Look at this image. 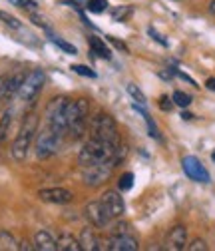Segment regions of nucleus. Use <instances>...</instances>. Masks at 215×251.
Masks as SVG:
<instances>
[{"mask_svg":"<svg viewBox=\"0 0 215 251\" xmlns=\"http://www.w3.org/2000/svg\"><path fill=\"white\" fill-rule=\"evenodd\" d=\"M121 144H110V142H104L100 138H94L92 136L80 150L78 153V162L80 166H90V164H98V162H114L118 166V150H119Z\"/></svg>","mask_w":215,"mask_h":251,"instance_id":"1","label":"nucleus"},{"mask_svg":"<svg viewBox=\"0 0 215 251\" xmlns=\"http://www.w3.org/2000/svg\"><path fill=\"white\" fill-rule=\"evenodd\" d=\"M36 132H38V116L36 114H28L24 118L22 126H20V130H18L14 142H12V150H10L12 158L18 164H22L28 158V151H30V148H32Z\"/></svg>","mask_w":215,"mask_h":251,"instance_id":"2","label":"nucleus"},{"mask_svg":"<svg viewBox=\"0 0 215 251\" xmlns=\"http://www.w3.org/2000/svg\"><path fill=\"white\" fill-rule=\"evenodd\" d=\"M68 104L70 98L66 96H56L46 104V128L58 136L68 134Z\"/></svg>","mask_w":215,"mask_h":251,"instance_id":"3","label":"nucleus"},{"mask_svg":"<svg viewBox=\"0 0 215 251\" xmlns=\"http://www.w3.org/2000/svg\"><path fill=\"white\" fill-rule=\"evenodd\" d=\"M88 116H90V102L86 98L70 100V104H68V134L74 140H80L86 134Z\"/></svg>","mask_w":215,"mask_h":251,"instance_id":"4","label":"nucleus"},{"mask_svg":"<svg viewBox=\"0 0 215 251\" xmlns=\"http://www.w3.org/2000/svg\"><path fill=\"white\" fill-rule=\"evenodd\" d=\"M60 150H62V136H58L50 128H46L40 134H36V138H34V151H36L38 160H50L52 155H56Z\"/></svg>","mask_w":215,"mask_h":251,"instance_id":"5","label":"nucleus"},{"mask_svg":"<svg viewBox=\"0 0 215 251\" xmlns=\"http://www.w3.org/2000/svg\"><path fill=\"white\" fill-rule=\"evenodd\" d=\"M116 168L118 166L114 162H98V164L84 166L82 168V179L88 187H100L112 177Z\"/></svg>","mask_w":215,"mask_h":251,"instance_id":"6","label":"nucleus"},{"mask_svg":"<svg viewBox=\"0 0 215 251\" xmlns=\"http://www.w3.org/2000/svg\"><path fill=\"white\" fill-rule=\"evenodd\" d=\"M92 136L100 138L110 144H119V132H118V124L110 114H98L92 120Z\"/></svg>","mask_w":215,"mask_h":251,"instance_id":"7","label":"nucleus"},{"mask_svg":"<svg viewBox=\"0 0 215 251\" xmlns=\"http://www.w3.org/2000/svg\"><path fill=\"white\" fill-rule=\"evenodd\" d=\"M46 84V74L44 70H32V72H28L22 86H20V92H18V98L22 102H34L38 98V94L42 92Z\"/></svg>","mask_w":215,"mask_h":251,"instance_id":"8","label":"nucleus"},{"mask_svg":"<svg viewBox=\"0 0 215 251\" xmlns=\"http://www.w3.org/2000/svg\"><path fill=\"white\" fill-rule=\"evenodd\" d=\"M100 203H102V209H104V213L108 215L110 222H114V219H119L121 215L126 213V203H124V198L119 196V192L108 190V192L100 198Z\"/></svg>","mask_w":215,"mask_h":251,"instance_id":"9","label":"nucleus"},{"mask_svg":"<svg viewBox=\"0 0 215 251\" xmlns=\"http://www.w3.org/2000/svg\"><path fill=\"white\" fill-rule=\"evenodd\" d=\"M181 168L186 172V176L197 183H209L211 181V176L207 172V168L199 162V158L195 155H186V158L181 160Z\"/></svg>","mask_w":215,"mask_h":251,"instance_id":"10","label":"nucleus"},{"mask_svg":"<svg viewBox=\"0 0 215 251\" xmlns=\"http://www.w3.org/2000/svg\"><path fill=\"white\" fill-rule=\"evenodd\" d=\"M38 198L46 203H54V205H68L74 200V194L66 187H46V190L38 192Z\"/></svg>","mask_w":215,"mask_h":251,"instance_id":"11","label":"nucleus"},{"mask_svg":"<svg viewBox=\"0 0 215 251\" xmlns=\"http://www.w3.org/2000/svg\"><path fill=\"white\" fill-rule=\"evenodd\" d=\"M108 249L110 251H138L140 243L130 233H114L108 239Z\"/></svg>","mask_w":215,"mask_h":251,"instance_id":"12","label":"nucleus"},{"mask_svg":"<svg viewBox=\"0 0 215 251\" xmlns=\"http://www.w3.org/2000/svg\"><path fill=\"white\" fill-rule=\"evenodd\" d=\"M188 247V229L186 226H173L166 237V249L169 251H181Z\"/></svg>","mask_w":215,"mask_h":251,"instance_id":"13","label":"nucleus"},{"mask_svg":"<svg viewBox=\"0 0 215 251\" xmlns=\"http://www.w3.org/2000/svg\"><path fill=\"white\" fill-rule=\"evenodd\" d=\"M86 217L90 219V224L94 226V227H106V226L110 224L108 215H106L104 209H102L100 200H98V201H88V203H86Z\"/></svg>","mask_w":215,"mask_h":251,"instance_id":"14","label":"nucleus"},{"mask_svg":"<svg viewBox=\"0 0 215 251\" xmlns=\"http://www.w3.org/2000/svg\"><path fill=\"white\" fill-rule=\"evenodd\" d=\"M78 239H80V245H82L84 251H98V249H102V241H100L98 233L92 229V227L82 229Z\"/></svg>","mask_w":215,"mask_h":251,"instance_id":"15","label":"nucleus"},{"mask_svg":"<svg viewBox=\"0 0 215 251\" xmlns=\"http://www.w3.org/2000/svg\"><path fill=\"white\" fill-rule=\"evenodd\" d=\"M34 245L40 251H58V241L52 237L50 231L46 229H38L34 235Z\"/></svg>","mask_w":215,"mask_h":251,"instance_id":"16","label":"nucleus"},{"mask_svg":"<svg viewBox=\"0 0 215 251\" xmlns=\"http://www.w3.org/2000/svg\"><path fill=\"white\" fill-rule=\"evenodd\" d=\"M26 74H28V72H16V74L8 76V82H6V96H4V100H12L14 96H18L20 86H22Z\"/></svg>","mask_w":215,"mask_h":251,"instance_id":"17","label":"nucleus"},{"mask_svg":"<svg viewBox=\"0 0 215 251\" xmlns=\"http://www.w3.org/2000/svg\"><path fill=\"white\" fill-rule=\"evenodd\" d=\"M88 44H90V52H92V54H96L98 58H104V60H110L112 52H110V48L106 46V42H104L102 38L90 36V38H88Z\"/></svg>","mask_w":215,"mask_h":251,"instance_id":"18","label":"nucleus"},{"mask_svg":"<svg viewBox=\"0 0 215 251\" xmlns=\"http://www.w3.org/2000/svg\"><path fill=\"white\" fill-rule=\"evenodd\" d=\"M56 241H58V251H82L80 239H76L72 233H62Z\"/></svg>","mask_w":215,"mask_h":251,"instance_id":"19","label":"nucleus"},{"mask_svg":"<svg viewBox=\"0 0 215 251\" xmlns=\"http://www.w3.org/2000/svg\"><path fill=\"white\" fill-rule=\"evenodd\" d=\"M12 118H14V112L8 108L2 118H0V146H2L8 138V132H10V126H12Z\"/></svg>","mask_w":215,"mask_h":251,"instance_id":"20","label":"nucleus"},{"mask_svg":"<svg viewBox=\"0 0 215 251\" xmlns=\"http://www.w3.org/2000/svg\"><path fill=\"white\" fill-rule=\"evenodd\" d=\"M20 247V241L6 229H0V249H6V251H16Z\"/></svg>","mask_w":215,"mask_h":251,"instance_id":"21","label":"nucleus"},{"mask_svg":"<svg viewBox=\"0 0 215 251\" xmlns=\"http://www.w3.org/2000/svg\"><path fill=\"white\" fill-rule=\"evenodd\" d=\"M108 0H88V12H92V14H102V12H106L108 10Z\"/></svg>","mask_w":215,"mask_h":251,"instance_id":"22","label":"nucleus"},{"mask_svg":"<svg viewBox=\"0 0 215 251\" xmlns=\"http://www.w3.org/2000/svg\"><path fill=\"white\" fill-rule=\"evenodd\" d=\"M171 100H173V104L179 106V108H188V106L191 104V96H190V94H186V92H181V90H175V92H173Z\"/></svg>","mask_w":215,"mask_h":251,"instance_id":"23","label":"nucleus"},{"mask_svg":"<svg viewBox=\"0 0 215 251\" xmlns=\"http://www.w3.org/2000/svg\"><path fill=\"white\" fill-rule=\"evenodd\" d=\"M134 174L132 172H126V174H121L119 176V181H118V187H119V192H130L132 187H134Z\"/></svg>","mask_w":215,"mask_h":251,"instance_id":"24","label":"nucleus"},{"mask_svg":"<svg viewBox=\"0 0 215 251\" xmlns=\"http://www.w3.org/2000/svg\"><path fill=\"white\" fill-rule=\"evenodd\" d=\"M126 90H128V94H130V96H132V98H134V100H136L140 106H145V104H147L145 94H143V92H142V90H140L136 84H128V88H126Z\"/></svg>","mask_w":215,"mask_h":251,"instance_id":"25","label":"nucleus"},{"mask_svg":"<svg viewBox=\"0 0 215 251\" xmlns=\"http://www.w3.org/2000/svg\"><path fill=\"white\" fill-rule=\"evenodd\" d=\"M132 14V6H116L112 10V20L114 22H124Z\"/></svg>","mask_w":215,"mask_h":251,"instance_id":"26","label":"nucleus"},{"mask_svg":"<svg viewBox=\"0 0 215 251\" xmlns=\"http://www.w3.org/2000/svg\"><path fill=\"white\" fill-rule=\"evenodd\" d=\"M0 20H2L8 28H12V30H20L22 28V22L16 18V16H12V14H8V12H4V10H0Z\"/></svg>","mask_w":215,"mask_h":251,"instance_id":"27","label":"nucleus"},{"mask_svg":"<svg viewBox=\"0 0 215 251\" xmlns=\"http://www.w3.org/2000/svg\"><path fill=\"white\" fill-rule=\"evenodd\" d=\"M10 2L14 4V6H18V8H22V10H26V12H36L38 10V4H36V0H10Z\"/></svg>","mask_w":215,"mask_h":251,"instance_id":"28","label":"nucleus"},{"mask_svg":"<svg viewBox=\"0 0 215 251\" xmlns=\"http://www.w3.org/2000/svg\"><path fill=\"white\" fill-rule=\"evenodd\" d=\"M52 42L60 48V50H64L66 54H70V56H74V54H78V50H76V46H72L70 42H66V40H60V38H56V36H52Z\"/></svg>","mask_w":215,"mask_h":251,"instance_id":"29","label":"nucleus"},{"mask_svg":"<svg viewBox=\"0 0 215 251\" xmlns=\"http://www.w3.org/2000/svg\"><path fill=\"white\" fill-rule=\"evenodd\" d=\"M188 251H207L209 247H207V243L201 239V237H195L193 241H190L188 243V247H186Z\"/></svg>","mask_w":215,"mask_h":251,"instance_id":"30","label":"nucleus"},{"mask_svg":"<svg viewBox=\"0 0 215 251\" xmlns=\"http://www.w3.org/2000/svg\"><path fill=\"white\" fill-rule=\"evenodd\" d=\"M72 70L76 74H80V76H86V78H96V72L92 70V68H88V66H84V64H74Z\"/></svg>","mask_w":215,"mask_h":251,"instance_id":"31","label":"nucleus"},{"mask_svg":"<svg viewBox=\"0 0 215 251\" xmlns=\"http://www.w3.org/2000/svg\"><path fill=\"white\" fill-rule=\"evenodd\" d=\"M6 82H8V74H2L0 76V102L6 96Z\"/></svg>","mask_w":215,"mask_h":251,"instance_id":"32","label":"nucleus"},{"mask_svg":"<svg viewBox=\"0 0 215 251\" xmlns=\"http://www.w3.org/2000/svg\"><path fill=\"white\" fill-rule=\"evenodd\" d=\"M171 102H173V100H171ZM171 102H169V98H167V96H162V98H160V108H162V110H166V112H169V110H171V106H173Z\"/></svg>","mask_w":215,"mask_h":251,"instance_id":"33","label":"nucleus"},{"mask_svg":"<svg viewBox=\"0 0 215 251\" xmlns=\"http://www.w3.org/2000/svg\"><path fill=\"white\" fill-rule=\"evenodd\" d=\"M147 32H149V34H151L153 38H156V40H158L160 44H164V46H167V40H166L164 36H160V34H158V32H156V30H153V28H149V30H147Z\"/></svg>","mask_w":215,"mask_h":251,"instance_id":"34","label":"nucleus"},{"mask_svg":"<svg viewBox=\"0 0 215 251\" xmlns=\"http://www.w3.org/2000/svg\"><path fill=\"white\" fill-rule=\"evenodd\" d=\"M114 233H130V226L128 224H118L116 229H114Z\"/></svg>","mask_w":215,"mask_h":251,"instance_id":"35","label":"nucleus"},{"mask_svg":"<svg viewBox=\"0 0 215 251\" xmlns=\"http://www.w3.org/2000/svg\"><path fill=\"white\" fill-rule=\"evenodd\" d=\"M18 249H22V251H32V249H36V245L28 243V241H20V247H18Z\"/></svg>","mask_w":215,"mask_h":251,"instance_id":"36","label":"nucleus"},{"mask_svg":"<svg viewBox=\"0 0 215 251\" xmlns=\"http://www.w3.org/2000/svg\"><path fill=\"white\" fill-rule=\"evenodd\" d=\"M205 86L211 90V92H215V78H207V82H205Z\"/></svg>","mask_w":215,"mask_h":251,"instance_id":"37","label":"nucleus"},{"mask_svg":"<svg viewBox=\"0 0 215 251\" xmlns=\"http://www.w3.org/2000/svg\"><path fill=\"white\" fill-rule=\"evenodd\" d=\"M209 12H211V14H213V16H215V0H213V2H211V4H209Z\"/></svg>","mask_w":215,"mask_h":251,"instance_id":"38","label":"nucleus"},{"mask_svg":"<svg viewBox=\"0 0 215 251\" xmlns=\"http://www.w3.org/2000/svg\"><path fill=\"white\" fill-rule=\"evenodd\" d=\"M181 118H183V120H191L193 116H191V114H188V112H183V116H181Z\"/></svg>","mask_w":215,"mask_h":251,"instance_id":"39","label":"nucleus"},{"mask_svg":"<svg viewBox=\"0 0 215 251\" xmlns=\"http://www.w3.org/2000/svg\"><path fill=\"white\" fill-rule=\"evenodd\" d=\"M211 160H213V162H215V150H213V153H211Z\"/></svg>","mask_w":215,"mask_h":251,"instance_id":"40","label":"nucleus"}]
</instances>
